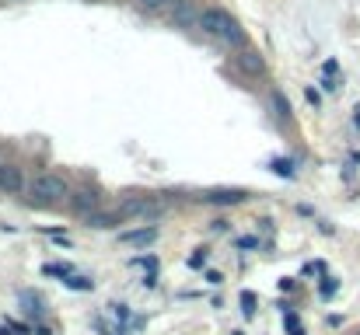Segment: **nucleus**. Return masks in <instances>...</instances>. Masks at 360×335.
Listing matches in <instances>:
<instances>
[{
	"mask_svg": "<svg viewBox=\"0 0 360 335\" xmlns=\"http://www.w3.org/2000/svg\"><path fill=\"white\" fill-rule=\"evenodd\" d=\"M200 28H203L210 39L224 42V46H245L241 25L224 11V7H207V11H200Z\"/></svg>",
	"mask_w": 360,
	"mask_h": 335,
	"instance_id": "1",
	"label": "nucleus"
},
{
	"mask_svg": "<svg viewBox=\"0 0 360 335\" xmlns=\"http://www.w3.org/2000/svg\"><path fill=\"white\" fill-rule=\"evenodd\" d=\"M60 199H70V185H67L63 175L42 171V175L32 178V185H28V203H35V206H53V203H60Z\"/></svg>",
	"mask_w": 360,
	"mask_h": 335,
	"instance_id": "2",
	"label": "nucleus"
},
{
	"mask_svg": "<svg viewBox=\"0 0 360 335\" xmlns=\"http://www.w3.org/2000/svg\"><path fill=\"white\" fill-rule=\"evenodd\" d=\"M120 214L122 217H140V221H158L165 214V203L154 196H126L120 199Z\"/></svg>",
	"mask_w": 360,
	"mask_h": 335,
	"instance_id": "3",
	"label": "nucleus"
},
{
	"mask_svg": "<svg viewBox=\"0 0 360 335\" xmlns=\"http://www.w3.org/2000/svg\"><path fill=\"white\" fill-rule=\"evenodd\" d=\"M21 189H25V171L18 164H11V161H0V192L18 196Z\"/></svg>",
	"mask_w": 360,
	"mask_h": 335,
	"instance_id": "4",
	"label": "nucleus"
},
{
	"mask_svg": "<svg viewBox=\"0 0 360 335\" xmlns=\"http://www.w3.org/2000/svg\"><path fill=\"white\" fill-rule=\"evenodd\" d=\"M207 206H238L248 199V192L245 189H210V192H203L200 196Z\"/></svg>",
	"mask_w": 360,
	"mask_h": 335,
	"instance_id": "5",
	"label": "nucleus"
},
{
	"mask_svg": "<svg viewBox=\"0 0 360 335\" xmlns=\"http://www.w3.org/2000/svg\"><path fill=\"white\" fill-rule=\"evenodd\" d=\"M98 206H102V196H98V192H91V189L70 192V210H74L77 217H88V214H95Z\"/></svg>",
	"mask_w": 360,
	"mask_h": 335,
	"instance_id": "6",
	"label": "nucleus"
},
{
	"mask_svg": "<svg viewBox=\"0 0 360 335\" xmlns=\"http://www.w3.org/2000/svg\"><path fill=\"white\" fill-rule=\"evenodd\" d=\"M84 221H88V227H95V230H109V227H120L126 217H122L120 210H116V214H102V210H95V214H88Z\"/></svg>",
	"mask_w": 360,
	"mask_h": 335,
	"instance_id": "7",
	"label": "nucleus"
},
{
	"mask_svg": "<svg viewBox=\"0 0 360 335\" xmlns=\"http://www.w3.org/2000/svg\"><path fill=\"white\" fill-rule=\"evenodd\" d=\"M158 237L154 227H136V230H120V241L122 244H150Z\"/></svg>",
	"mask_w": 360,
	"mask_h": 335,
	"instance_id": "8",
	"label": "nucleus"
},
{
	"mask_svg": "<svg viewBox=\"0 0 360 335\" xmlns=\"http://www.w3.org/2000/svg\"><path fill=\"white\" fill-rule=\"evenodd\" d=\"M21 304H25V315H28V318H35V322L46 315V308H42V297H35L32 290H25V294H21Z\"/></svg>",
	"mask_w": 360,
	"mask_h": 335,
	"instance_id": "9",
	"label": "nucleus"
},
{
	"mask_svg": "<svg viewBox=\"0 0 360 335\" xmlns=\"http://www.w3.org/2000/svg\"><path fill=\"white\" fill-rule=\"evenodd\" d=\"M283 329H287V335H308L304 325H301V318H297L294 311H283Z\"/></svg>",
	"mask_w": 360,
	"mask_h": 335,
	"instance_id": "10",
	"label": "nucleus"
},
{
	"mask_svg": "<svg viewBox=\"0 0 360 335\" xmlns=\"http://www.w3.org/2000/svg\"><path fill=\"white\" fill-rule=\"evenodd\" d=\"M238 63L245 67V70H252V74H255V70H262V56H259V53H252V49H245V53H241Z\"/></svg>",
	"mask_w": 360,
	"mask_h": 335,
	"instance_id": "11",
	"label": "nucleus"
},
{
	"mask_svg": "<svg viewBox=\"0 0 360 335\" xmlns=\"http://www.w3.org/2000/svg\"><path fill=\"white\" fill-rule=\"evenodd\" d=\"M273 175H280V178H294V161L276 157V161H273Z\"/></svg>",
	"mask_w": 360,
	"mask_h": 335,
	"instance_id": "12",
	"label": "nucleus"
},
{
	"mask_svg": "<svg viewBox=\"0 0 360 335\" xmlns=\"http://www.w3.org/2000/svg\"><path fill=\"white\" fill-rule=\"evenodd\" d=\"M70 290H95V280H88V276H67L63 280Z\"/></svg>",
	"mask_w": 360,
	"mask_h": 335,
	"instance_id": "13",
	"label": "nucleus"
},
{
	"mask_svg": "<svg viewBox=\"0 0 360 335\" xmlns=\"http://www.w3.org/2000/svg\"><path fill=\"white\" fill-rule=\"evenodd\" d=\"M241 311H245V318H252V315H255V294H252V290H245V294H241Z\"/></svg>",
	"mask_w": 360,
	"mask_h": 335,
	"instance_id": "14",
	"label": "nucleus"
},
{
	"mask_svg": "<svg viewBox=\"0 0 360 335\" xmlns=\"http://www.w3.org/2000/svg\"><path fill=\"white\" fill-rule=\"evenodd\" d=\"M336 290H340V280H333V276H326V280H322V287H319V294H322V297H333Z\"/></svg>",
	"mask_w": 360,
	"mask_h": 335,
	"instance_id": "15",
	"label": "nucleus"
},
{
	"mask_svg": "<svg viewBox=\"0 0 360 335\" xmlns=\"http://www.w3.org/2000/svg\"><path fill=\"white\" fill-rule=\"evenodd\" d=\"M273 105H276V115H283V119H290V105L283 102V95H280V91H273Z\"/></svg>",
	"mask_w": 360,
	"mask_h": 335,
	"instance_id": "16",
	"label": "nucleus"
},
{
	"mask_svg": "<svg viewBox=\"0 0 360 335\" xmlns=\"http://www.w3.org/2000/svg\"><path fill=\"white\" fill-rule=\"evenodd\" d=\"M143 11H161V7H168V4H179V0H136Z\"/></svg>",
	"mask_w": 360,
	"mask_h": 335,
	"instance_id": "17",
	"label": "nucleus"
},
{
	"mask_svg": "<svg viewBox=\"0 0 360 335\" xmlns=\"http://www.w3.org/2000/svg\"><path fill=\"white\" fill-rule=\"evenodd\" d=\"M175 21H179V25H189V21H193V11H189V4H186V0H182V7L175 11Z\"/></svg>",
	"mask_w": 360,
	"mask_h": 335,
	"instance_id": "18",
	"label": "nucleus"
},
{
	"mask_svg": "<svg viewBox=\"0 0 360 335\" xmlns=\"http://www.w3.org/2000/svg\"><path fill=\"white\" fill-rule=\"evenodd\" d=\"M189 265H193V269H200V265H207V251H203V248H196V251L189 255Z\"/></svg>",
	"mask_w": 360,
	"mask_h": 335,
	"instance_id": "19",
	"label": "nucleus"
},
{
	"mask_svg": "<svg viewBox=\"0 0 360 335\" xmlns=\"http://www.w3.org/2000/svg\"><path fill=\"white\" fill-rule=\"evenodd\" d=\"M304 98H308V102H311L315 109H319V102H322V95H319L315 88H304Z\"/></svg>",
	"mask_w": 360,
	"mask_h": 335,
	"instance_id": "20",
	"label": "nucleus"
},
{
	"mask_svg": "<svg viewBox=\"0 0 360 335\" xmlns=\"http://www.w3.org/2000/svg\"><path fill=\"white\" fill-rule=\"evenodd\" d=\"M238 248L252 251V248H259V241H255V237H238Z\"/></svg>",
	"mask_w": 360,
	"mask_h": 335,
	"instance_id": "21",
	"label": "nucleus"
},
{
	"mask_svg": "<svg viewBox=\"0 0 360 335\" xmlns=\"http://www.w3.org/2000/svg\"><path fill=\"white\" fill-rule=\"evenodd\" d=\"M207 283H214V287H221V283H224V276H221V272H214V269H210V272H207Z\"/></svg>",
	"mask_w": 360,
	"mask_h": 335,
	"instance_id": "22",
	"label": "nucleus"
},
{
	"mask_svg": "<svg viewBox=\"0 0 360 335\" xmlns=\"http://www.w3.org/2000/svg\"><path fill=\"white\" fill-rule=\"evenodd\" d=\"M336 70H340V63H336V60H329V63L322 67V74H336Z\"/></svg>",
	"mask_w": 360,
	"mask_h": 335,
	"instance_id": "23",
	"label": "nucleus"
},
{
	"mask_svg": "<svg viewBox=\"0 0 360 335\" xmlns=\"http://www.w3.org/2000/svg\"><path fill=\"white\" fill-rule=\"evenodd\" d=\"M354 122H357V129H360V109H357V115H354Z\"/></svg>",
	"mask_w": 360,
	"mask_h": 335,
	"instance_id": "24",
	"label": "nucleus"
}]
</instances>
